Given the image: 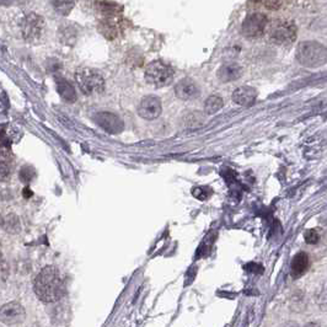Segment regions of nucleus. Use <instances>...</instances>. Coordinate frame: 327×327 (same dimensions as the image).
Returning a JSON list of instances; mask_svg holds the SVG:
<instances>
[{
  "instance_id": "nucleus-4",
  "label": "nucleus",
  "mask_w": 327,
  "mask_h": 327,
  "mask_svg": "<svg viewBox=\"0 0 327 327\" xmlns=\"http://www.w3.org/2000/svg\"><path fill=\"white\" fill-rule=\"evenodd\" d=\"M173 75H175L173 69L161 60H154L148 64L145 69V80L148 84L155 87H164L171 84Z\"/></svg>"
},
{
  "instance_id": "nucleus-23",
  "label": "nucleus",
  "mask_w": 327,
  "mask_h": 327,
  "mask_svg": "<svg viewBox=\"0 0 327 327\" xmlns=\"http://www.w3.org/2000/svg\"><path fill=\"white\" fill-rule=\"evenodd\" d=\"M304 239H305V241L308 243H311V245H314V243L319 242L320 235L316 230L311 229V230H306L305 231V234H304Z\"/></svg>"
},
{
  "instance_id": "nucleus-19",
  "label": "nucleus",
  "mask_w": 327,
  "mask_h": 327,
  "mask_svg": "<svg viewBox=\"0 0 327 327\" xmlns=\"http://www.w3.org/2000/svg\"><path fill=\"white\" fill-rule=\"evenodd\" d=\"M223 99L218 95H213L207 99V101L204 102V111L207 115H214L217 113L220 108L223 107Z\"/></svg>"
},
{
  "instance_id": "nucleus-1",
  "label": "nucleus",
  "mask_w": 327,
  "mask_h": 327,
  "mask_svg": "<svg viewBox=\"0 0 327 327\" xmlns=\"http://www.w3.org/2000/svg\"><path fill=\"white\" fill-rule=\"evenodd\" d=\"M37 298L45 303H54L66 293V285L59 271L53 266H47L37 275L34 283Z\"/></svg>"
},
{
  "instance_id": "nucleus-20",
  "label": "nucleus",
  "mask_w": 327,
  "mask_h": 327,
  "mask_svg": "<svg viewBox=\"0 0 327 327\" xmlns=\"http://www.w3.org/2000/svg\"><path fill=\"white\" fill-rule=\"evenodd\" d=\"M4 228L8 233L15 234L20 230V222L18 218L15 214H9L8 217L4 219Z\"/></svg>"
},
{
  "instance_id": "nucleus-11",
  "label": "nucleus",
  "mask_w": 327,
  "mask_h": 327,
  "mask_svg": "<svg viewBox=\"0 0 327 327\" xmlns=\"http://www.w3.org/2000/svg\"><path fill=\"white\" fill-rule=\"evenodd\" d=\"M95 120L101 128L107 131L108 133H120L123 129L122 120L113 113H99V115L95 116Z\"/></svg>"
},
{
  "instance_id": "nucleus-12",
  "label": "nucleus",
  "mask_w": 327,
  "mask_h": 327,
  "mask_svg": "<svg viewBox=\"0 0 327 327\" xmlns=\"http://www.w3.org/2000/svg\"><path fill=\"white\" fill-rule=\"evenodd\" d=\"M242 73V67L239 66L238 63H226L223 64L218 69L217 76L223 83H230V81H235L239 78H241Z\"/></svg>"
},
{
  "instance_id": "nucleus-17",
  "label": "nucleus",
  "mask_w": 327,
  "mask_h": 327,
  "mask_svg": "<svg viewBox=\"0 0 327 327\" xmlns=\"http://www.w3.org/2000/svg\"><path fill=\"white\" fill-rule=\"evenodd\" d=\"M57 90L60 96H62V99L66 100L67 102H74L76 100L75 90L66 79L57 78Z\"/></svg>"
},
{
  "instance_id": "nucleus-26",
  "label": "nucleus",
  "mask_w": 327,
  "mask_h": 327,
  "mask_svg": "<svg viewBox=\"0 0 327 327\" xmlns=\"http://www.w3.org/2000/svg\"><path fill=\"white\" fill-rule=\"evenodd\" d=\"M282 327H298V325L295 322H287V324L283 325Z\"/></svg>"
},
{
  "instance_id": "nucleus-18",
  "label": "nucleus",
  "mask_w": 327,
  "mask_h": 327,
  "mask_svg": "<svg viewBox=\"0 0 327 327\" xmlns=\"http://www.w3.org/2000/svg\"><path fill=\"white\" fill-rule=\"evenodd\" d=\"M58 38L62 43L67 46H73L76 41V30L73 26H66L59 27V31H58Z\"/></svg>"
},
{
  "instance_id": "nucleus-24",
  "label": "nucleus",
  "mask_w": 327,
  "mask_h": 327,
  "mask_svg": "<svg viewBox=\"0 0 327 327\" xmlns=\"http://www.w3.org/2000/svg\"><path fill=\"white\" fill-rule=\"evenodd\" d=\"M262 4L267 6L268 9H271V10H277V9L282 5L280 1H263Z\"/></svg>"
},
{
  "instance_id": "nucleus-15",
  "label": "nucleus",
  "mask_w": 327,
  "mask_h": 327,
  "mask_svg": "<svg viewBox=\"0 0 327 327\" xmlns=\"http://www.w3.org/2000/svg\"><path fill=\"white\" fill-rule=\"evenodd\" d=\"M13 154H11L8 144L1 143L0 144V176L6 177V176L10 175V172L13 171Z\"/></svg>"
},
{
  "instance_id": "nucleus-9",
  "label": "nucleus",
  "mask_w": 327,
  "mask_h": 327,
  "mask_svg": "<svg viewBox=\"0 0 327 327\" xmlns=\"http://www.w3.org/2000/svg\"><path fill=\"white\" fill-rule=\"evenodd\" d=\"M162 111L161 101L156 96H147L138 106V115L147 120H156Z\"/></svg>"
},
{
  "instance_id": "nucleus-25",
  "label": "nucleus",
  "mask_w": 327,
  "mask_h": 327,
  "mask_svg": "<svg viewBox=\"0 0 327 327\" xmlns=\"http://www.w3.org/2000/svg\"><path fill=\"white\" fill-rule=\"evenodd\" d=\"M24 194H25V197H26V198H30V197L32 196V192L30 191L29 187H25V189H24Z\"/></svg>"
},
{
  "instance_id": "nucleus-13",
  "label": "nucleus",
  "mask_w": 327,
  "mask_h": 327,
  "mask_svg": "<svg viewBox=\"0 0 327 327\" xmlns=\"http://www.w3.org/2000/svg\"><path fill=\"white\" fill-rule=\"evenodd\" d=\"M256 90L251 86L238 87L233 94L234 102L240 106H251L256 101Z\"/></svg>"
},
{
  "instance_id": "nucleus-5",
  "label": "nucleus",
  "mask_w": 327,
  "mask_h": 327,
  "mask_svg": "<svg viewBox=\"0 0 327 327\" xmlns=\"http://www.w3.org/2000/svg\"><path fill=\"white\" fill-rule=\"evenodd\" d=\"M46 30V22L42 16L37 14H29L21 21V32L27 42H38L42 38Z\"/></svg>"
},
{
  "instance_id": "nucleus-6",
  "label": "nucleus",
  "mask_w": 327,
  "mask_h": 327,
  "mask_svg": "<svg viewBox=\"0 0 327 327\" xmlns=\"http://www.w3.org/2000/svg\"><path fill=\"white\" fill-rule=\"evenodd\" d=\"M296 26L292 21L277 22L270 32V38L278 46H289L296 39Z\"/></svg>"
},
{
  "instance_id": "nucleus-22",
  "label": "nucleus",
  "mask_w": 327,
  "mask_h": 327,
  "mask_svg": "<svg viewBox=\"0 0 327 327\" xmlns=\"http://www.w3.org/2000/svg\"><path fill=\"white\" fill-rule=\"evenodd\" d=\"M34 171L31 166H24V168L20 170V180L25 183H29L30 181L34 178Z\"/></svg>"
},
{
  "instance_id": "nucleus-8",
  "label": "nucleus",
  "mask_w": 327,
  "mask_h": 327,
  "mask_svg": "<svg viewBox=\"0 0 327 327\" xmlns=\"http://www.w3.org/2000/svg\"><path fill=\"white\" fill-rule=\"evenodd\" d=\"M25 317H26V311L20 303L11 301L0 308V321L9 326L21 324L24 322Z\"/></svg>"
},
{
  "instance_id": "nucleus-16",
  "label": "nucleus",
  "mask_w": 327,
  "mask_h": 327,
  "mask_svg": "<svg viewBox=\"0 0 327 327\" xmlns=\"http://www.w3.org/2000/svg\"><path fill=\"white\" fill-rule=\"evenodd\" d=\"M99 30L108 39H115L118 32H120V25L115 18V15L106 16V17L102 18L99 25Z\"/></svg>"
},
{
  "instance_id": "nucleus-2",
  "label": "nucleus",
  "mask_w": 327,
  "mask_h": 327,
  "mask_svg": "<svg viewBox=\"0 0 327 327\" xmlns=\"http://www.w3.org/2000/svg\"><path fill=\"white\" fill-rule=\"evenodd\" d=\"M295 57L301 66L316 68L326 62V48L315 41H305L299 43L295 51Z\"/></svg>"
},
{
  "instance_id": "nucleus-28",
  "label": "nucleus",
  "mask_w": 327,
  "mask_h": 327,
  "mask_svg": "<svg viewBox=\"0 0 327 327\" xmlns=\"http://www.w3.org/2000/svg\"><path fill=\"white\" fill-rule=\"evenodd\" d=\"M4 225V219L1 217H0V228H1V226Z\"/></svg>"
},
{
  "instance_id": "nucleus-14",
  "label": "nucleus",
  "mask_w": 327,
  "mask_h": 327,
  "mask_svg": "<svg viewBox=\"0 0 327 327\" xmlns=\"http://www.w3.org/2000/svg\"><path fill=\"white\" fill-rule=\"evenodd\" d=\"M310 266V259L308 254L299 252L293 257L291 263V273L294 278H299L308 271Z\"/></svg>"
},
{
  "instance_id": "nucleus-10",
  "label": "nucleus",
  "mask_w": 327,
  "mask_h": 327,
  "mask_svg": "<svg viewBox=\"0 0 327 327\" xmlns=\"http://www.w3.org/2000/svg\"><path fill=\"white\" fill-rule=\"evenodd\" d=\"M175 94L177 99L183 100V101L193 100L199 94L198 85L196 84V81L189 78L182 79V80L178 81L177 85L175 86Z\"/></svg>"
},
{
  "instance_id": "nucleus-3",
  "label": "nucleus",
  "mask_w": 327,
  "mask_h": 327,
  "mask_svg": "<svg viewBox=\"0 0 327 327\" xmlns=\"http://www.w3.org/2000/svg\"><path fill=\"white\" fill-rule=\"evenodd\" d=\"M76 83L86 95H96L105 90V79L92 68H81L75 73Z\"/></svg>"
},
{
  "instance_id": "nucleus-27",
  "label": "nucleus",
  "mask_w": 327,
  "mask_h": 327,
  "mask_svg": "<svg viewBox=\"0 0 327 327\" xmlns=\"http://www.w3.org/2000/svg\"><path fill=\"white\" fill-rule=\"evenodd\" d=\"M304 327H321L319 324H316V322H309V324H306Z\"/></svg>"
},
{
  "instance_id": "nucleus-21",
  "label": "nucleus",
  "mask_w": 327,
  "mask_h": 327,
  "mask_svg": "<svg viewBox=\"0 0 327 327\" xmlns=\"http://www.w3.org/2000/svg\"><path fill=\"white\" fill-rule=\"evenodd\" d=\"M53 6H54L55 11L59 13L60 15H68L71 11V9L74 8L75 3L74 1H53Z\"/></svg>"
},
{
  "instance_id": "nucleus-7",
  "label": "nucleus",
  "mask_w": 327,
  "mask_h": 327,
  "mask_svg": "<svg viewBox=\"0 0 327 327\" xmlns=\"http://www.w3.org/2000/svg\"><path fill=\"white\" fill-rule=\"evenodd\" d=\"M268 26V18L264 14L254 13L246 16L243 20L241 32L247 38H257L262 36Z\"/></svg>"
}]
</instances>
